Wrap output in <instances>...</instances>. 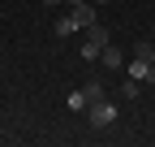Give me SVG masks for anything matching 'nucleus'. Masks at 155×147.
<instances>
[{
  "mask_svg": "<svg viewBox=\"0 0 155 147\" xmlns=\"http://www.w3.org/2000/svg\"><path fill=\"white\" fill-rule=\"evenodd\" d=\"M116 117H121V108H116V100H108V95H99V100H91V104H86V121L95 125V130L112 125Z\"/></svg>",
  "mask_w": 155,
  "mask_h": 147,
  "instance_id": "1",
  "label": "nucleus"
},
{
  "mask_svg": "<svg viewBox=\"0 0 155 147\" xmlns=\"http://www.w3.org/2000/svg\"><path fill=\"white\" fill-rule=\"evenodd\" d=\"M112 39H108V30L95 22V26H86V43H82V61H99V52L108 48Z\"/></svg>",
  "mask_w": 155,
  "mask_h": 147,
  "instance_id": "2",
  "label": "nucleus"
},
{
  "mask_svg": "<svg viewBox=\"0 0 155 147\" xmlns=\"http://www.w3.org/2000/svg\"><path fill=\"white\" fill-rule=\"evenodd\" d=\"M125 74L138 78V82H147V87H155V56H134V61L125 65Z\"/></svg>",
  "mask_w": 155,
  "mask_h": 147,
  "instance_id": "3",
  "label": "nucleus"
},
{
  "mask_svg": "<svg viewBox=\"0 0 155 147\" xmlns=\"http://www.w3.org/2000/svg\"><path fill=\"white\" fill-rule=\"evenodd\" d=\"M69 17L78 22V30H86V26H95V22H99V13H95V0H78V5L69 9Z\"/></svg>",
  "mask_w": 155,
  "mask_h": 147,
  "instance_id": "4",
  "label": "nucleus"
},
{
  "mask_svg": "<svg viewBox=\"0 0 155 147\" xmlns=\"http://www.w3.org/2000/svg\"><path fill=\"white\" fill-rule=\"evenodd\" d=\"M99 65H108V69H125V52L116 48V43H108V48L99 52Z\"/></svg>",
  "mask_w": 155,
  "mask_h": 147,
  "instance_id": "5",
  "label": "nucleus"
},
{
  "mask_svg": "<svg viewBox=\"0 0 155 147\" xmlns=\"http://www.w3.org/2000/svg\"><path fill=\"white\" fill-rule=\"evenodd\" d=\"M138 95H142V82L125 74V78H121V100H138Z\"/></svg>",
  "mask_w": 155,
  "mask_h": 147,
  "instance_id": "6",
  "label": "nucleus"
},
{
  "mask_svg": "<svg viewBox=\"0 0 155 147\" xmlns=\"http://www.w3.org/2000/svg\"><path fill=\"white\" fill-rule=\"evenodd\" d=\"M86 91H69V100H65V108H69V113H86Z\"/></svg>",
  "mask_w": 155,
  "mask_h": 147,
  "instance_id": "7",
  "label": "nucleus"
},
{
  "mask_svg": "<svg viewBox=\"0 0 155 147\" xmlns=\"http://www.w3.org/2000/svg\"><path fill=\"white\" fill-rule=\"evenodd\" d=\"M73 30H78V22H73V17H69V13H65V17H61V22H56V26H52V35H56V39H69V35H73Z\"/></svg>",
  "mask_w": 155,
  "mask_h": 147,
  "instance_id": "8",
  "label": "nucleus"
},
{
  "mask_svg": "<svg viewBox=\"0 0 155 147\" xmlns=\"http://www.w3.org/2000/svg\"><path fill=\"white\" fill-rule=\"evenodd\" d=\"M82 91H86V100H99V95H108V91H104V82H99V78H91V82H86Z\"/></svg>",
  "mask_w": 155,
  "mask_h": 147,
  "instance_id": "9",
  "label": "nucleus"
},
{
  "mask_svg": "<svg viewBox=\"0 0 155 147\" xmlns=\"http://www.w3.org/2000/svg\"><path fill=\"white\" fill-rule=\"evenodd\" d=\"M134 56H155V48H151L147 39H138V43H134Z\"/></svg>",
  "mask_w": 155,
  "mask_h": 147,
  "instance_id": "10",
  "label": "nucleus"
},
{
  "mask_svg": "<svg viewBox=\"0 0 155 147\" xmlns=\"http://www.w3.org/2000/svg\"><path fill=\"white\" fill-rule=\"evenodd\" d=\"M43 5H48V9H56V5H65V0H43Z\"/></svg>",
  "mask_w": 155,
  "mask_h": 147,
  "instance_id": "11",
  "label": "nucleus"
},
{
  "mask_svg": "<svg viewBox=\"0 0 155 147\" xmlns=\"http://www.w3.org/2000/svg\"><path fill=\"white\" fill-rule=\"evenodd\" d=\"M95 5H112V0H95Z\"/></svg>",
  "mask_w": 155,
  "mask_h": 147,
  "instance_id": "12",
  "label": "nucleus"
},
{
  "mask_svg": "<svg viewBox=\"0 0 155 147\" xmlns=\"http://www.w3.org/2000/svg\"><path fill=\"white\" fill-rule=\"evenodd\" d=\"M69 5H78V0H69Z\"/></svg>",
  "mask_w": 155,
  "mask_h": 147,
  "instance_id": "13",
  "label": "nucleus"
}]
</instances>
